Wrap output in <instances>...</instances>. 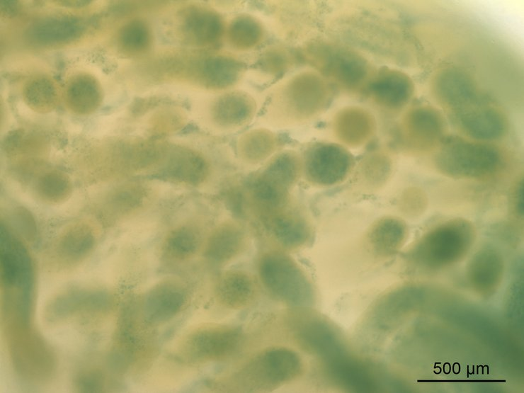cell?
Masks as SVG:
<instances>
[{"label": "cell", "mask_w": 524, "mask_h": 393, "mask_svg": "<svg viewBox=\"0 0 524 393\" xmlns=\"http://www.w3.org/2000/svg\"><path fill=\"white\" fill-rule=\"evenodd\" d=\"M504 152L491 142L457 135L445 136L433 158L438 172L454 180L489 181L507 167Z\"/></svg>", "instance_id": "6da1fadb"}, {"label": "cell", "mask_w": 524, "mask_h": 393, "mask_svg": "<svg viewBox=\"0 0 524 393\" xmlns=\"http://www.w3.org/2000/svg\"><path fill=\"white\" fill-rule=\"evenodd\" d=\"M332 91L319 74L303 72L279 86L273 94L269 115L278 124H294L312 119L329 105Z\"/></svg>", "instance_id": "7a4b0ae2"}, {"label": "cell", "mask_w": 524, "mask_h": 393, "mask_svg": "<svg viewBox=\"0 0 524 393\" xmlns=\"http://www.w3.org/2000/svg\"><path fill=\"white\" fill-rule=\"evenodd\" d=\"M302 56L328 82L347 93H362L374 74L365 57L338 43L312 42L304 48Z\"/></svg>", "instance_id": "3957f363"}, {"label": "cell", "mask_w": 524, "mask_h": 393, "mask_svg": "<svg viewBox=\"0 0 524 393\" xmlns=\"http://www.w3.org/2000/svg\"><path fill=\"white\" fill-rule=\"evenodd\" d=\"M259 280L277 301L292 308H310L315 303L314 287L304 270L283 251L265 252L258 262Z\"/></svg>", "instance_id": "277c9868"}, {"label": "cell", "mask_w": 524, "mask_h": 393, "mask_svg": "<svg viewBox=\"0 0 524 393\" xmlns=\"http://www.w3.org/2000/svg\"><path fill=\"white\" fill-rule=\"evenodd\" d=\"M304 362L292 348L274 346L251 357L235 374L241 389L265 392L276 389L302 376Z\"/></svg>", "instance_id": "5b68a950"}, {"label": "cell", "mask_w": 524, "mask_h": 393, "mask_svg": "<svg viewBox=\"0 0 524 393\" xmlns=\"http://www.w3.org/2000/svg\"><path fill=\"white\" fill-rule=\"evenodd\" d=\"M475 234V227L469 220L448 219L433 227L421 237L412 251V258L431 268L450 265L467 254Z\"/></svg>", "instance_id": "8992f818"}, {"label": "cell", "mask_w": 524, "mask_h": 393, "mask_svg": "<svg viewBox=\"0 0 524 393\" xmlns=\"http://www.w3.org/2000/svg\"><path fill=\"white\" fill-rule=\"evenodd\" d=\"M288 318L294 343L320 360L348 350L339 329L324 316L309 308H297Z\"/></svg>", "instance_id": "52a82bcc"}, {"label": "cell", "mask_w": 524, "mask_h": 393, "mask_svg": "<svg viewBox=\"0 0 524 393\" xmlns=\"http://www.w3.org/2000/svg\"><path fill=\"white\" fill-rule=\"evenodd\" d=\"M243 342V334L231 325H207L199 327L181 341L179 351L193 363L219 362L233 356Z\"/></svg>", "instance_id": "ba28073f"}, {"label": "cell", "mask_w": 524, "mask_h": 393, "mask_svg": "<svg viewBox=\"0 0 524 393\" xmlns=\"http://www.w3.org/2000/svg\"><path fill=\"white\" fill-rule=\"evenodd\" d=\"M449 115L460 132L473 140L491 142L502 138L508 130L505 114L485 97Z\"/></svg>", "instance_id": "9c48e42d"}, {"label": "cell", "mask_w": 524, "mask_h": 393, "mask_svg": "<svg viewBox=\"0 0 524 393\" xmlns=\"http://www.w3.org/2000/svg\"><path fill=\"white\" fill-rule=\"evenodd\" d=\"M353 163L351 154L342 145L317 143L304 152L302 167L309 181L315 184L329 186L343 181Z\"/></svg>", "instance_id": "30bf717a"}, {"label": "cell", "mask_w": 524, "mask_h": 393, "mask_svg": "<svg viewBox=\"0 0 524 393\" xmlns=\"http://www.w3.org/2000/svg\"><path fill=\"white\" fill-rule=\"evenodd\" d=\"M261 232L278 250L295 251L306 246L312 237L307 220L295 206H287L258 219Z\"/></svg>", "instance_id": "8fae6325"}, {"label": "cell", "mask_w": 524, "mask_h": 393, "mask_svg": "<svg viewBox=\"0 0 524 393\" xmlns=\"http://www.w3.org/2000/svg\"><path fill=\"white\" fill-rule=\"evenodd\" d=\"M1 275L7 287L18 290L29 307L33 280L30 256L23 244L4 224L1 227Z\"/></svg>", "instance_id": "7c38bea8"}, {"label": "cell", "mask_w": 524, "mask_h": 393, "mask_svg": "<svg viewBox=\"0 0 524 393\" xmlns=\"http://www.w3.org/2000/svg\"><path fill=\"white\" fill-rule=\"evenodd\" d=\"M174 27L179 40L196 47L217 44L224 33L223 21L218 13L198 5L182 8L176 15Z\"/></svg>", "instance_id": "4fadbf2b"}, {"label": "cell", "mask_w": 524, "mask_h": 393, "mask_svg": "<svg viewBox=\"0 0 524 393\" xmlns=\"http://www.w3.org/2000/svg\"><path fill=\"white\" fill-rule=\"evenodd\" d=\"M362 93L380 110L397 112L410 101L414 84L405 73L385 68L374 73Z\"/></svg>", "instance_id": "5bb4252c"}, {"label": "cell", "mask_w": 524, "mask_h": 393, "mask_svg": "<svg viewBox=\"0 0 524 393\" xmlns=\"http://www.w3.org/2000/svg\"><path fill=\"white\" fill-rule=\"evenodd\" d=\"M443 117L430 107H419L409 111L402 120L401 135L404 144L415 152L436 149L443 138Z\"/></svg>", "instance_id": "9a60e30c"}, {"label": "cell", "mask_w": 524, "mask_h": 393, "mask_svg": "<svg viewBox=\"0 0 524 393\" xmlns=\"http://www.w3.org/2000/svg\"><path fill=\"white\" fill-rule=\"evenodd\" d=\"M161 166L167 179L183 186L201 187L211 176L205 157L186 146L168 147Z\"/></svg>", "instance_id": "2e32d148"}, {"label": "cell", "mask_w": 524, "mask_h": 393, "mask_svg": "<svg viewBox=\"0 0 524 393\" xmlns=\"http://www.w3.org/2000/svg\"><path fill=\"white\" fill-rule=\"evenodd\" d=\"M188 301L189 292L183 283L176 279H166L147 294L144 314L152 324H164L177 317L185 309Z\"/></svg>", "instance_id": "e0dca14e"}, {"label": "cell", "mask_w": 524, "mask_h": 393, "mask_svg": "<svg viewBox=\"0 0 524 393\" xmlns=\"http://www.w3.org/2000/svg\"><path fill=\"white\" fill-rule=\"evenodd\" d=\"M433 85L437 100L449 113L483 96L471 76L457 68H446L438 72Z\"/></svg>", "instance_id": "ac0fdd59"}, {"label": "cell", "mask_w": 524, "mask_h": 393, "mask_svg": "<svg viewBox=\"0 0 524 393\" xmlns=\"http://www.w3.org/2000/svg\"><path fill=\"white\" fill-rule=\"evenodd\" d=\"M321 362L322 374L334 387L351 392H367L372 388L366 365L348 350Z\"/></svg>", "instance_id": "d6986e66"}, {"label": "cell", "mask_w": 524, "mask_h": 393, "mask_svg": "<svg viewBox=\"0 0 524 393\" xmlns=\"http://www.w3.org/2000/svg\"><path fill=\"white\" fill-rule=\"evenodd\" d=\"M256 109V102L249 94L241 91L226 93L213 101L208 123L217 130H233L249 122Z\"/></svg>", "instance_id": "ffe728a7"}, {"label": "cell", "mask_w": 524, "mask_h": 393, "mask_svg": "<svg viewBox=\"0 0 524 393\" xmlns=\"http://www.w3.org/2000/svg\"><path fill=\"white\" fill-rule=\"evenodd\" d=\"M246 244V234L243 228L227 220L217 224L206 237L203 255L211 263L223 265L240 256Z\"/></svg>", "instance_id": "44dd1931"}, {"label": "cell", "mask_w": 524, "mask_h": 393, "mask_svg": "<svg viewBox=\"0 0 524 393\" xmlns=\"http://www.w3.org/2000/svg\"><path fill=\"white\" fill-rule=\"evenodd\" d=\"M198 217L186 218L166 233L161 246L163 258L173 263L193 259L204 244L202 223Z\"/></svg>", "instance_id": "7402d4cb"}, {"label": "cell", "mask_w": 524, "mask_h": 393, "mask_svg": "<svg viewBox=\"0 0 524 393\" xmlns=\"http://www.w3.org/2000/svg\"><path fill=\"white\" fill-rule=\"evenodd\" d=\"M257 280L249 273L229 270L217 280L214 296L222 307L239 310L251 305L258 295Z\"/></svg>", "instance_id": "603a6c76"}, {"label": "cell", "mask_w": 524, "mask_h": 393, "mask_svg": "<svg viewBox=\"0 0 524 393\" xmlns=\"http://www.w3.org/2000/svg\"><path fill=\"white\" fill-rule=\"evenodd\" d=\"M67 107L72 113L86 115L96 111L103 101V91L92 75L79 73L72 76L64 90Z\"/></svg>", "instance_id": "cb8c5ba5"}, {"label": "cell", "mask_w": 524, "mask_h": 393, "mask_svg": "<svg viewBox=\"0 0 524 393\" xmlns=\"http://www.w3.org/2000/svg\"><path fill=\"white\" fill-rule=\"evenodd\" d=\"M408 233L401 219L384 217L370 227L366 237L370 251L376 256L385 258L394 254L404 243Z\"/></svg>", "instance_id": "d4e9b609"}, {"label": "cell", "mask_w": 524, "mask_h": 393, "mask_svg": "<svg viewBox=\"0 0 524 393\" xmlns=\"http://www.w3.org/2000/svg\"><path fill=\"white\" fill-rule=\"evenodd\" d=\"M244 72L239 60L222 55L203 57L198 84L208 89L218 90L234 85Z\"/></svg>", "instance_id": "484cf974"}, {"label": "cell", "mask_w": 524, "mask_h": 393, "mask_svg": "<svg viewBox=\"0 0 524 393\" xmlns=\"http://www.w3.org/2000/svg\"><path fill=\"white\" fill-rule=\"evenodd\" d=\"M334 127L341 141L350 146H358L372 134L375 122L368 111L351 106L338 111L334 118Z\"/></svg>", "instance_id": "4316f807"}, {"label": "cell", "mask_w": 524, "mask_h": 393, "mask_svg": "<svg viewBox=\"0 0 524 393\" xmlns=\"http://www.w3.org/2000/svg\"><path fill=\"white\" fill-rule=\"evenodd\" d=\"M82 31V25L74 18L52 17L33 23L28 29L30 40L42 45L64 44L77 38Z\"/></svg>", "instance_id": "83f0119b"}, {"label": "cell", "mask_w": 524, "mask_h": 393, "mask_svg": "<svg viewBox=\"0 0 524 393\" xmlns=\"http://www.w3.org/2000/svg\"><path fill=\"white\" fill-rule=\"evenodd\" d=\"M94 243L91 227L84 222H78L70 225L64 232L58 244V251L64 260L76 262L91 251Z\"/></svg>", "instance_id": "f1b7e54d"}, {"label": "cell", "mask_w": 524, "mask_h": 393, "mask_svg": "<svg viewBox=\"0 0 524 393\" xmlns=\"http://www.w3.org/2000/svg\"><path fill=\"white\" fill-rule=\"evenodd\" d=\"M153 35L149 25L140 19H133L121 27L117 44L120 52L130 57L145 54L151 47Z\"/></svg>", "instance_id": "f546056e"}, {"label": "cell", "mask_w": 524, "mask_h": 393, "mask_svg": "<svg viewBox=\"0 0 524 393\" xmlns=\"http://www.w3.org/2000/svg\"><path fill=\"white\" fill-rule=\"evenodd\" d=\"M58 89L52 79L36 76L23 86V97L27 106L38 113H49L58 103Z\"/></svg>", "instance_id": "4dcf8cb0"}, {"label": "cell", "mask_w": 524, "mask_h": 393, "mask_svg": "<svg viewBox=\"0 0 524 393\" xmlns=\"http://www.w3.org/2000/svg\"><path fill=\"white\" fill-rule=\"evenodd\" d=\"M72 185L69 176L62 171L50 170L37 176L33 184L35 196L47 204H59L71 195Z\"/></svg>", "instance_id": "1f68e13d"}, {"label": "cell", "mask_w": 524, "mask_h": 393, "mask_svg": "<svg viewBox=\"0 0 524 393\" xmlns=\"http://www.w3.org/2000/svg\"><path fill=\"white\" fill-rule=\"evenodd\" d=\"M264 33L263 26L257 18L242 14L232 21L227 30V38L233 47L248 50L262 41Z\"/></svg>", "instance_id": "d6a6232c"}, {"label": "cell", "mask_w": 524, "mask_h": 393, "mask_svg": "<svg viewBox=\"0 0 524 393\" xmlns=\"http://www.w3.org/2000/svg\"><path fill=\"white\" fill-rule=\"evenodd\" d=\"M276 139L266 130H254L244 134L238 140L237 152L244 161L257 164L275 150Z\"/></svg>", "instance_id": "836d02e7"}, {"label": "cell", "mask_w": 524, "mask_h": 393, "mask_svg": "<svg viewBox=\"0 0 524 393\" xmlns=\"http://www.w3.org/2000/svg\"><path fill=\"white\" fill-rule=\"evenodd\" d=\"M292 55L285 48L268 49L260 59V67L268 73L278 74L285 72L293 63Z\"/></svg>", "instance_id": "e575fe53"}, {"label": "cell", "mask_w": 524, "mask_h": 393, "mask_svg": "<svg viewBox=\"0 0 524 393\" xmlns=\"http://www.w3.org/2000/svg\"><path fill=\"white\" fill-rule=\"evenodd\" d=\"M511 214L517 220H523L524 186L523 176H520L513 183L509 196Z\"/></svg>", "instance_id": "d590c367"}, {"label": "cell", "mask_w": 524, "mask_h": 393, "mask_svg": "<svg viewBox=\"0 0 524 393\" xmlns=\"http://www.w3.org/2000/svg\"><path fill=\"white\" fill-rule=\"evenodd\" d=\"M15 220L17 222L18 226L20 225L23 230H25L28 234H30V231L33 230L34 223L29 212L23 209L18 210L16 212Z\"/></svg>", "instance_id": "8d00e7d4"}]
</instances>
